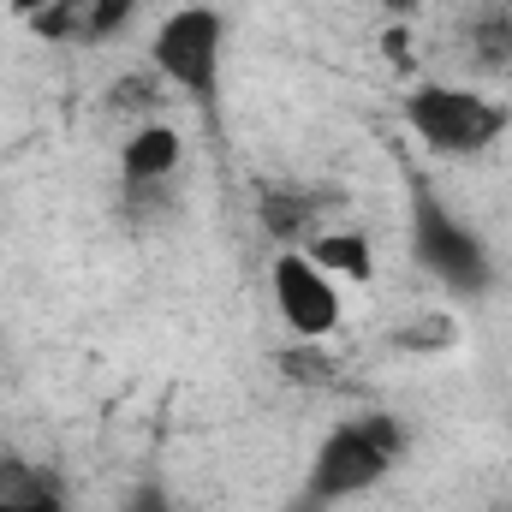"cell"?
Listing matches in <instances>:
<instances>
[{
    "instance_id": "1",
    "label": "cell",
    "mask_w": 512,
    "mask_h": 512,
    "mask_svg": "<svg viewBox=\"0 0 512 512\" xmlns=\"http://www.w3.org/2000/svg\"><path fill=\"white\" fill-rule=\"evenodd\" d=\"M405 459V423L387 411H358L346 423H334L310 459V483H304V507H340L364 489H376L387 471Z\"/></svg>"
},
{
    "instance_id": "2",
    "label": "cell",
    "mask_w": 512,
    "mask_h": 512,
    "mask_svg": "<svg viewBox=\"0 0 512 512\" xmlns=\"http://www.w3.org/2000/svg\"><path fill=\"white\" fill-rule=\"evenodd\" d=\"M399 114H405V126L417 131V143H423L429 155H447V161H477V155H489L512 126L507 102H495V96L477 90V84H447V78H429V84L405 90Z\"/></svg>"
},
{
    "instance_id": "3",
    "label": "cell",
    "mask_w": 512,
    "mask_h": 512,
    "mask_svg": "<svg viewBox=\"0 0 512 512\" xmlns=\"http://www.w3.org/2000/svg\"><path fill=\"white\" fill-rule=\"evenodd\" d=\"M221 54H227V18L215 6H179L161 18L149 42V66L161 72L167 90L191 102H215L221 90Z\"/></svg>"
},
{
    "instance_id": "4",
    "label": "cell",
    "mask_w": 512,
    "mask_h": 512,
    "mask_svg": "<svg viewBox=\"0 0 512 512\" xmlns=\"http://www.w3.org/2000/svg\"><path fill=\"white\" fill-rule=\"evenodd\" d=\"M268 292H274V310H280V322H286V334H292L298 346H322V340L340 328V316H346V304H340V280H328L304 251H280L274 256V268H268Z\"/></svg>"
},
{
    "instance_id": "5",
    "label": "cell",
    "mask_w": 512,
    "mask_h": 512,
    "mask_svg": "<svg viewBox=\"0 0 512 512\" xmlns=\"http://www.w3.org/2000/svg\"><path fill=\"white\" fill-rule=\"evenodd\" d=\"M12 6L42 42H66V48L114 42L137 12V0H12Z\"/></svg>"
},
{
    "instance_id": "6",
    "label": "cell",
    "mask_w": 512,
    "mask_h": 512,
    "mask_svg": "<svg viewBox=\"0 0 512 512\" xmlns=\"http://www.w3.org/2000/svg\"><path fill=\"white\" fill-rule=\"evenodd\" d=\"M334 191H322V185H268L262 191V203H256V215H262V227L280 239V251H304L316 233H328L334 227Z\"/></svg>"
},
{
    "instance_id": "7",
    "label": "cell",
    "mask_w": 512,
    "mask_h": 512,
    "mask_svg": "<svg viewBox=\"0 0 512 512\" xmlns=\"http://www.w3.org/2000/svg\"><path fill=\"white\" fill-rule=\"evenodd\" d=\"M185 161V137L173 120H143L120 143V185L126 191H161Z\"/></svg>"
},
{
    "instance_id": "8",
    "label": "cell",
    "mask_w": 512,
    "mask_h": 512,
    "mask_svg": "<svg viewBox=\"0 0 512 512\" xmlns=\"http://www.w3.org/2000/svg\"><path fill=\"white\" fill-rule=\"evenodd\" d=\"M459 60L477 78H512V6H483L465 18Z\"/></svg>"
},
{
    "instance_id": "9",
    "label": "cell",
    "mask_w": 512,
    "mask_h": 512,
    "mask_svg": "<svg viewBox=\"0 0 512 512\" xmlns=\"http://www.w3.org/2000/svg\"><path fill=\"white\" fill-rule=\"evenodd\" d=\"M304 256L328 274V280H346V286H370L376 280V245L358 233V227H328V233H316Z\"/></svg>"
},
{
    "instance_id": "10",
    "label": "cell",
    "mask_w": 512,
    "mask_h": 512,
    "mask_svg": "<svg viewBox=\"0 0 512 512\" xmlns=\"http://www.w3.org/2000/svg\"><path fill=\"white\" fill-rule=\"evenodd\" d=\"M0 512H66V489L36 459H0Z\"/></svg>"
},
{
    "instance_id": "11",
    "label": "cell",
    "mask_w": 512,
    "mask_h": 512,
    "mask_svg": "<svg viewBox=\"0 0 512 512\" xmlns=\"http://www.w3.org/2000/svg\"><path fill=\"white\" fill-rule=\"evenodd\" d=\"M108 108L131 120V126H143V120H167V84H161V72L155 66H143V72H131L114 84V96H108Z\"/></svg>"
},
{
    "instance_id": "12",
    "label": "cell",
    "mask_w": 512,
    "mask_h": 512,
    "mask_svg": "<svg viewBox=\"0 0 512 512\" xmlns=\"http://www.w3.org/2000/svg\"><path fill=\"white\" fill-rule=\"evenodd\" d=\"M405 352H447L453 340H459V322L447 316V310H429V316H417L405 334H393Z\"/></svg>"
},
{
    "instance_id": "13",
    "label": "cell",
    "mask_w": 512,
    "mask_h": 512,
    "mask_svg": "<svg viewBox=\"0 0 512 512\" xmlns=\"http://www.w3.org/2000/svg\"><path fill=\"white\" fill-rule=\"evenodd\" d=\"M120 512H167V495H161V489H137Z\"/></svg>"
},
{
    "instance_id": "14",
    "label": "cell",
    "mask_w": 512,
    "mask_h": 512,
    "mask_svg": "<svg viewBox=\"0 0 512 512\" xmlns=\"http://www.w3.org/2000/svg\"><path fill=\"white\" fill-rule=\"evenodd\" d=\"M387 6H393V12H411V6H417V0H387Z\"/></svg>"
}]
</instances>
